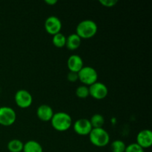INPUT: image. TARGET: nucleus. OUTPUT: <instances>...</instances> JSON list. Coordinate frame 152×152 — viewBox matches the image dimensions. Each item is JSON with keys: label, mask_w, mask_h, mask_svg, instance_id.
Returning a JSON list of instances; mask_svg holds the SVG:
<instances>
[{"label": "nucleus", "mask_w": 152, "mask_h": 152, "mask_svg": "<svg viewBox=\"0 0 152 152\" xmlns=\"http://www.w3.org/2000/svg\"><path fill=\"white\" fill-rule=\"evenodd\" d=\"M78 79L84 86L89 87L97 82L98 73L93 67L84 66L78 72Z\"/></svg>", "instance_id": "nucleus-4"}, {"label": "nucleus", "mask_w": 152, "mask_h": 152, "mask_svg": "<svg viewBox=\"0 0 152 152\" xmlns=\"http://www.w3.org/2000/svg\"><path fill=\"white\" fill-rule=\"evenodd\" d=\"M15 102L21 108H28L32 105L33 96L29 91L25 89H20L15 94Z\"/></svg>", "instance_id": "nucleus-6"}, {"label": "nucleus", "mask_w": 152, "mask_h": 152, "mask_svg": "<svg viewBox=\"0 0 152 152\" xmlns=\"http://www.w3.org/2000/svg\"><path fill=\"white\" fill-rule=\"evenodd\" d=\"M67 66L71 72L78 73L84 67V62L81 56L77 54H73L68 59Z\"/></svg>", "instance_id": "nucleus-11"}, {"label": "nucleus", "mask_w": 152, "mask_h": 152, "mask_svg": "<svg viewBox=\"0 0 152 152\" xmlns=\"http://www.w3.org/2000/svg\"><path fill=\"white\" fill-rule=\"evenodd\" d=\"M76 95L80 99H86L89 96V88L88 86L82 85L76 89Z\"/></svg>", "instance_id": "nucleus-19"}, {"label": "nucleus", "mask_w": 152, "mask_h": 152, "mask_svg": "<svg viewBox=\"0 0 152 152\" xmlns=\"http://www.w3.org/2000/svg\"><path fill=\"white\" fill-rule=\"evenodd\" d=\"M126 145L123 140H116L111 143V150L112 152H125Z\"/></svg>", "instance_id": "nucleus-18"}, {"label": "nucleus", "mask_w": 152, "mask_h": 152, "mask_svg": "<svg viewBox=\"0 0 152 152\" xmlns=\"http://www.w3.org/2000/svg\"><path fill=\"white\" fill-rule=\"evenodd\" d=\"M16 114L14 110L8 106L0 107V125L10 126L16 122Z\"/></svg>", "instance_id": "nucleus-5"}, {"label": "nucleus", "mask_w": 152, "mask_h": 152, "mask_svg": "<svg viewBox=\"0 0 152 152\" xmlns=\"http://www.w3.org/2000/svg\"><path fill=\"white\" fill-rule=\"evenodd\" d=\"M88 136L91 143L96 147L106 146L110 142L109 134L103 128L93 129Z\"/></svg>", "instance_id": "nucleus-3"}, {"label": "nucleus", "mask_w": 152, "mask_h": 152, "mask_svg": "<svg viewBox=\"0 0 152 152\" xmlns=\"http://www.w3.org/2000/svg\"><path fill=\"white\" fill-rule=\"evenodd\" d=\"M137 144L143 149L148 148L152 145V132L149 129H143L137 135Z\"/></svg>", "instance_id": "nucleus-10"}, {"label": "nucleus", "mask_w": 152, "mask_h": 152, "mask_svg": "<svg viewBox=\"0 0 152 152\" xmlns=\"http://www.w3.org/2000/svg\"><path fill=\"white\" fill-rule=\"evenodd\" d=\"M24 143L17 139L11 140L7 143V148L10 152H22L23 150Z\"/></svg>", "instance_id": "nucleus-15"}, {"label": "nucleus", "mask_w": 152, "mask_h": 152, "mask_svg": "<svg viewBox=\"0 0 152 152\" xmlns=\"http://www.w3.org/2000/svg\"><path fill=\"white\" fill-rule=\"evenodd\" d=\"M67 79L69 82H71V83H74V82H77V80H79L78 79V73L75 72H71V71H69L67 75Z\"/></svg>", "instance_id": "nucleus-22"}, {"label": "nucleus", "mask_w": 152, "mask_h": 152, "mask_svg": "<svg viewBox=\"0 0 152 152\" xmlns=\"http://www.w3.org/2000/svg\"><path fill=\"white\" fill-rule=\"evenodd\" d=\"M23 152H43L41 144L36 140L27 141L24 143Z\"/></svg>", "instance_id": "nucleus-14"}, {"label": "nucleus", "mask_w": 152, "mask_h": 152, "mask_svg": "<svg viewBox=\"0 0 152 152\" xmlns=\"http://www.w3.org/2000/svg\"><path fill=\"white\" fill-rule=\"evenodd\" d=\"M93 129H100L103 127L105 124V118L102 114H95L89 120Z\"/></svg>", "instance_id": "nucleus-16"}, {"label": "nucleus", "mask_w": 152, "mask_h": 152, "mask_svg": "<svg viewBox=\"0 0 152 152\" xmlns=\"http://www.w3.org/2000/svg\"><path fill=\"white\" fill-rule=\"evenodd\" d=\"M53 114H54V112H53V109H52V108L50 105L43 104V105H39V106L37 108V117H38L40 120H42V121H50L52 117H53Z\"/></svg>", "instance_id": "nucleus-12"}, {"label": "nucleus", "mask_w": 152, "mask_h": 152, "mask_svg": "<svg viewBox=\"0 0 152 152\" xmlns=\"http://www.w3.org/2000/svg\"><path fill=\"white\" fill-rule=\"evenodd\" d=\"M98 27L96 22L91 19H85L77 25L76 34L83 39H91L94 37L97 33Z\"/></svg>", "instance_id": "nucleus-1"}, {"label": "nucleus", "mask_w": 152, "mask_h": 152, "mask_svg": "<svg viewBox=\"0 0 152 152\" xmlns=\"http://www.w3.org/2000/svg\"><path fill=\"white\" fill-rule=\"evenodd\" d=\"M125 152H145V149H143L138 144L134 142V143H132L129 144V145H126Z\"/></svg>", "instance_id": "nucleus-20"}, {"label": "nucleus", "mask_w": 152, "mask_h": 152, "mask_svg": "<svg viewBox=\"0 0 152 152\" xmlns=\"http://www.w3.org/2000/svg\"><path fill=\"white\" fill-rule=\"evenodd\" d=\"M89 96L95 99H103L107 96L108 90L107 86L101 82H96L88 87Z\"/></svg>", "instance_id": "nucleus-7"}, {"label": "nucleus", "mask_w": 152, "mask_h": 152, "mask_svg": "<svg viewBox=\"0 0 152 152\" xmlns=\"http://www.w3.org/2000/svg\"><path fill=\"white\" fill-rule=\"evenodd\" d=\"M62 27V22L56 16H48L45 22V29L48 34L52 36L60 33Z\"/></svg>", "instance_id": "nucleus-8"}, {"label": "nucleus", "mask_w": 152, "mask_h": 152, "mask_svg": "<svg viewBox=\"0 0 152 152\" xmlns=\"http://www.w3.org/2000/svg\"><path fill=\"white\" fill-rule=\"evenodd\" d=\"M118 1L117 0H100L99 3L102 4V6L106 7H114L115 4H117Z\"/></svg>", "instance_id": "nucleus-21"}, {"label": "nucleus", "mask_w": 152, "mask_h": 152, "mask_svg": "<svg viewBox=\"0 0 152 152\" xmlns=\"http://www.w3.org/2000/svg\"><path fill=\"white\" fill-rule=\"evenodd\" d=\"M52 42L55 47L59 48H62L65 47V42H66V37L62 33H59L53 36L52 38Z\"/></svg>", "instance_id": "nucleus-17"}, {"label": "nucleus", "mask_w": 152, "mask_h": 152, "mask_svg": "<svg viewBox=\"0 0 152 152\" xmlns=\"http://www.w3.org/2000/svg\"><path fill=\"white\" fill-rule=\"evenodd\" d=\"M45 2L46 4H49V5H53V4L57 3V1H56V0H45Z\"/></svg>", "instance_id": "nucleus-23"}, {"label": "nucleus", "mask_w": 152, "mask_h": 152, "mask_svg": "<svg viewBox=\"0 0 152 152\" xmlns=\"http://www.w3.org/2000/svg\"><path fill=\"white\" fill-rule=\"evenodd\" d=\"M51 126L57 132H66L72 126L71 117L66 112L54 113L51 120Z\"/></svg>", "instance_id": "nucleus-2"}, {"label": "nucleus", "mask_w": 152, "mask_h": 152, "mask_svg": "<svg viewBox=\"0 0 152 152\" xmlns=\"http://www.w3.org/2000/svg\"><path fill=\"white\" fill-rule=\"evenodd\" d=\"M82 39L76 33L71 34L66 37L65 46L70 50H75L78 49L81 45Z\"/></svg>", "instance_id": "nucleus-13"}, {"label": "nucleus", "mask_w": 152, "mask_h": 152, "mask_svg": "<svg viewBox=\"0 0 152 152\" xmlns=\"http://www.w3.org/2000/svg\"><path fill=\"white\" fill-rule=\"evenodd\" d=\"M73 127H74V132L77 134L81 135V136L89 135L90 132L93 129L89 120L86 118L78 119L76 120L75 123L73 125Z\"/></svg>", "instance_id": "nucleus-9"}]
</instances>
